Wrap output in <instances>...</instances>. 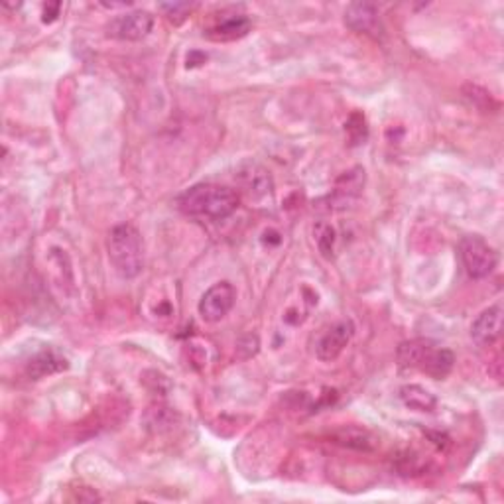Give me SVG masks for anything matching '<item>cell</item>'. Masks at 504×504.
Masks as SVG:
<instances>
[{
    "instance_id": "12",
    "label": "cell",
    "mask_w": 504,
    "mask_h": 504,
    "mask_svg": "<svg viewBox=\"0 0 504 504\" xmlns=\"http://www.w3.org/2000/svg\"><path fill=\"white\" fill-rule=\"evenodd\" d=\"M239 181L252 197H263L273 188V180H270L268 172L256 166V164H248V166L242 168L239 172Z\"/></svg>"
},
{
    "instance_id": "15",
    "label": "cell",
    "mask_w": 504,
    "mask_h": 504,
    "mask_svg": "<svg viewBox=\"0 0 504 504\" xmlns=\"http://www.w3.org/2000/svg\"><path fill=\"white\" fill-rule=\"evenodd\" d=\"M162 11H166L168 13V16L172 18H176V21L180 22V21H183V18L188 16V13H191L193 8H196V4H188V3H173V4H162L160 6Z\"/></svg>"
},
{
    "instance_id": "14",
    "label": "cell",
    "mask_w": 504,
    "mask_h": 504,
    "mask_svg": "<svg viewBox=\"0 0 504 504\" xmlns=\"http://www.w3.org/2000/svg\"><path fill=\"white\" fill-rule=\"evenodd\" d=\"M65 366H67V361L63 357L55 355L54 351H46V353L38 355L34 361H30V365H28V374L38 381V378H42L46 374H54V373L63 371Z\"/></svg>"
},
{
    "instance_id": "2",
    "label": "cell",
    "mask_w": 504,
    "mask_h": 504,
    "mask_svg": "<svg viewBox=\"0 0 504 504\" xmlns=\"http://www.w3.org/2000/svg\"><path fill=\"white\" fill-rule=\"evenodd\" d=\"M106 252L114 273L124 280L137 278L144 268V240L137 227L122 223L106 237Z\"/></svg>"
},
{
    "instance_id": "8",
    "label": "cell",
    "mask_w": 504,
    "mask_h": 504,
    "mask_svg": "<svg viewBox=\"0 0 504 504\" xmlns=\"http://www.w3.org/2000/svg\"><path fill=\"white\" fill-rule=\"evenodd\" d=\"M502 333V306H491L475 319L471 325V337L479 347L492 345Z\"/></svg>"
},
{
    "instance_id": "10",
    "label": "cell",
    "mask_w": 504,
    "mask_h": 504,
    "mask_svg": "<svg viewBox=\"0 0 504 504\" xmlns=\"http://www.w3.org/2000/svg\"><path fill=\"white\" fill-rule=\"evenodd\" d=\"M332 438L335 440V443L343 445V448L357 451H373L378 448V440L374 435L368 430L357 428V425H343V428L332 433Z\"/></svg>"
},
{
    "instance_id": "4",
    "label": "cell",
    "mask_w": 504,
    "mask_h": 504,
    "mask_svg": "<svg viewBox=\"0 0 504 504\" xmlns=\"http://www.w3.org/2000/svg\"><path fill=\"white\" fill-rule=\"evenodd\" d=\"M461 263L465 273L473 280H483L492 274V270L499 265V255L487 240L479 235H467L459 242Z\"/></svg>"
},
{
    "instance_id": "9",
    "label": "cell",
    "mask_w": 504,
    "mask_h": 504,
    "mask_svg": "<svg viewBox=\"0 0 504 504\" xmlns=\"http://www.w3.org/2000/svg\"><path fill=\"white\" fill-rule=\"evenodd\" d=\"M345 24L353 32L368 36H376V30H381V18H378L376 6L371 3L349 4L345 11Z\"/></svg>"
},
{
    "instance_id": "13",
    "label": "cell",
    "mask_w": 504,
    "mask_h": 504,
    "mask_svg": "<svg viewBox=\"0 0 504 504\" xmlns=\"http://www.w3.org/2000/svg\"><path fill=\"white\" fill-rule=\"evenodd\" d=\"M400 399L410 410L416 412H433L435 406H438V399H435L430 391H425L424 386L418 384L402 386Z\"/></svg>"
},
{
    "instance_id": "5",
    "label": "cell",
    "mask_w": 504,
    "mask_h": 504,
    "mask_svg": "<svg viewBox=\"0 0 504 504\" xmlns=\"http://www.w3.org/2000/svg\"><path fill=\"white\" fill-rule=\"evenodd\" d=\"M154 28V16L148 11H130L114 16L111 24L106 26V36L114 40L139 42L144 40Z\"/></svg>"
},
{
    "instance_id": "3",
    "label": "cell",
    "mask_w": 504,
    "mask_h": 504,
    "mask_svg": "<svg viewBox=\"0 0 504 504\" xmlns=\"http://www.w3.org/2000/svg\"><path fill=\"white\" fill-rule=\"evenodd\" d=\"M399 363L402 368H416L432 378H445L451 373L455 357L449 349L438 347L430 339H412L399 347Z\"/></svg>"
},
{
    "instance_id": "11",
    "label": "cell",
    "mask_w": 504,
    "mask_h": 504,
    "mask_svg": "<svg viewBox=\"0 0 504 504\" xmlns=\"http://www.w3.org/2000/svg\"><path fill=\"white\" fill-rule=\"evenodd\" d=\"M248 32H250L248 18L242 14H232L225 18V21H221L219 24L213 26L207 36L215 42H231V40H239V38L247 36Z\"/></svg>"
},
{
    "instance_id": "1",
    "label": "cell",
    "mask_w": 504,
    "mask_h": 504,
    "mask_svg": "<svg viewBox=\"0 0 504 504\" xmlns=\"http://www.w3.org/2000/svg\"><path fill=\"white\" fill-rule=\"evenodd\" d=\"M178 207L189 217L201 221H223L239 207V196L229 188L215 183H199L181 193Z\"/></svg>"
},
{
    "instance_id": "7",
    "label": "cell",
    "mask_w": 504,
    "mask_h": 504,
    "mask_svg": "<svg viewBox=\"0 0 504 504\" xmlns=\"http://www.w3.org/2000/svg\"><path fill=\"white\" fill-rule=\"evenodd\" d=\"M353 333L355 327L353 322H349V319H343V322H337L335 325L329 327L315 345V355L319 361H335V358L343 353V349L349 345V341H351Z\"/></svg>"
},
{
    "instance_id": "6",
    "label": "cell",
    "mask_w": 504,
    "mask_h": 504,
    "mask_svg": "<svg viewBox=\"0 0 504 504\" xmlns=\"http://www.w3.org/2000/svg\"><path fill=\"white\" fill-rule=\"evenodd\" d=\"M237 302V290L229 282H219L211 286L206 294H203L199 302V315L203 322L217 323L223 317L229 315Z\"/></svg>"
}]
</instances>
